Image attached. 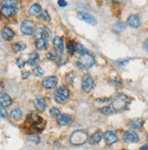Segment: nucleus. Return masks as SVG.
Wrapping results in <instances>:
<instances>
[{"label": "nucleus", "mask_w": 148, "mask_h": 150, "mask_svg": "<svg viewBox=\"0 0 148 150\" xmlns=\"http://www.w3.org/2000/svg\"><path fill=\"white\" fill-rule=\"evenodd\" d=\"M67 49H68V52L69 55H73V53L75 52V45L72 41H69L67 44Z\"/></svg>", "instance_id": "obj_31"}, {"label": "nucleus", "mask_w": 148, "mask_h": 150, "mask_svg": "<svg viewBox=\"0 0 148 150\" xmlns=\"http://www.w3.org/2000/svg\"><path fill=\"white\" fill-rule=\"evenodd\" d=\"M27 46H26V44L23 43V42H17V43H15L12 48L14 50V52H20V51H23L26 49Z\"/></svg>", "instance_id": "obj_25"}, {"label": "nucleus", "mask_w": 148, "mask_h": 150, "mask_svg": "<svg viewBox=\"0 0 148 150\" xmlns=\"http://www.w3.org/2000/svg\"><path fill=\"white\" fill-rule=\"evenodd\" d=\"M73 79H74V74L73 73H69L67 76H66V81L69 84H71L73 82Z\"/></svg>", "instance_id": "obj_36"}, {"label": "nucleus", "mask_w": 148, "mask_h": 150, "mask_svg": "<svg viewBox=\"0 0 148 150\" xmlns=\"http://www.w3.org/2000/svg\"><path fill=\"white\" fill-rule=\"evenodd\" d=\"M94 85V81L93 79L89 76V75H85L83 76L82 79V90L85 93H89L91 92V90L92 89Z\"/></svg>", "instance_id": "obj_7"}, {"label": "nucleus", "mask_w": 148, "mask_h": 150, "mask_svg": "<svg viewBox=\"0 0 148 150\" xmlns=\"http://www.w3.org/2000/svg\"><path fill=\"white\" fill-rule=\"evenodd\" d=\"M4 6H14L16 7L17 5V2L15 1V0H5V1L2 2Z\"/></svg>", "instance_id": "obj_33"}, {"label": "nucleus", "mask_w": 148, "mask_h": 150, "mask_svg": "<svg viewBox=\"0 0 148 150\" xmlns=\"http://www.w3.org/2000/svg\"><path fill=\"white\" fill-rule=\"evenodd\" d=\"M22 117H23V113H22L21 109H19V108H16V109L12 110L10 113V117L16 121L20 120L22 118Z\"/></svg>", "instance_id": "obj_21"}, {"label": "nucleus", "mask_w": 148, "mask_h": 150, "mask_svg": "<svg viewBox=\"0 0 148 150\" xmlns=\"http://www.w3.org/2000/svg\"><path fill=\"white\" fill-rule=\"evenodd\" d=\"M140 150H148V146H147V145H145V146H142V147L140 148Z\"/></svg>", "instance_id": "obj_42"}, {"label": "nucleus", "mask_w": 148, "mask_h": 150, "mask_svg": "<svg viewBox=\"0 0 148 150\" xmlns=\"http://www.w3.org/2000/svg\"><path fill=\"white\" fill-rule=\"evenodd\" d=\"M20 29L23 34L30 36V35L34 34V32H35V25L30 20H25L21 24Z\"/></svg>", "instance_id": "obj_6"}, {"label": "nucleus", "mask_w": 148, "mask_h": 150, "mask_svg": "<svg viewBox=\"0 0 148 150\" xmlns=\"http://www.w3.org/2000/svg\"><path fill=\"white\" fill-rule=\"evenodd\" d=\"M102 138L105 141V143L107 145H112L114 143H115L116 141L118 140V137H117V135L114 133V131H106L105 133L103 134L102 136Z\"/></svg>", "instance_id": "obj_10"}, {"label": "nucleus", "mask_w": 148, "mask_h": 150, "mask_svg": "<svg viewBox=\"0 0 148 150\" xmlns=\"http://www.w3.org/2000/svg\"><path fill=\"white\" fill-rule=\"evenodd\" d=\"M29 75H30V73H29V71H27V72H23V73H22V78H23V79L28 78V77L29 76Z\"/></svg>", "instance_id": "obj_39"}, {"label": "nucleus", "mask_w": 148, "mask_h": 150, "mask_svg": "<svg viewBox=\"0 0 148 150\" xmlns=\"http://www.w3.org/2000/svg\"><path fill=\"white\" fill-rule=\"evenodd\" d=\"M127 23L133 28H138L140 25V17L136 14L131 15L127 18Z\"/></svg>", "instance_id": "obj_13"}, {"label": "nucleus", "mask_w": 148, "mask_h": 150, "mask_svg": "<svg viewBox=\"0 0 148 150\" xmlns=\"http://www.w3.org/2000/svg\"><path fill=\"white\" fill-rule=\"evenodd\" d=\"M16 63H17V66H19V68H22L26 64V61L23 60V57H19V58H17Z\"/></svg>", "instance_id": "obj_38"}, {"label": "nucleus", "mask_w": 148, "mask_h": 150, "mask_svg": "<svg viewBox=\"0 0 148 150\" xmlns=\"http://www.w3.org/2000/svg\"><path fill=\"white\" fill-rule=\"evenodd\" d=\"M75 51L78 53V54H80V55L85 54V53L88 52L87 50L84 49V47H82V44H80V43H78L77 45L75 46Z\"/></svg>", "instance_id": "obj_30"}, {"label": "nucleus", "mask_w": 148, "mask_h": 150, "mask_svg": "<svg viewBox=\"0 0 148 150\" xmlns=\"http://www.w3.org/2000/svg\"><path fill=\"white\" fill-rule=\"evenodd\" d=\"M114 111V109L112 108V105H108V107H104V108H102L100 109V112L102 113V114H104V115H110V114H112Z\"/></svg>", "instance_id": "obj_29"}, {"label": "nucleus", "mask_w": 148, "mask_h": 150, "mask_svg": "<svg viewBox=\"0 0 148 150\" xmlns=\"http://www.w3.org/2000/svg\"><path fill=\"white\" fill-rule=\"evenodd\" d=\"M95 63V60L92 55H91L89 52L85 53V54L81 55V57L79 58L77 62V65L80 68L83 70L90 69Z\"/></svg>", "instance_id": "obj_2"}, {"label": "nucleus", "mask_w": 148, "mask_h": 150, "mask_svg": "<svg viewBox=\"0 0 148 150\" xmlns=\"http://www.w3.org/2000/svg\"><path fill=\"white\" fill-rule=\"evenodd\" d=\"M12 98H10L9 96L7 94L4 93L0 95V105L3 108H6V107H9V105L12 104Z\"/></svg>", "instance_id": "obj_12"}, {"label": "nucleus", "mask_w": 148, "mask_h": 150, "mask_svg": "<svg viewBox=\"0 0 148 150\" xmlns=\"http://www.w3.org/2000/svg\"><path fill=\"white\" fill-rule=\"evenodd\" d=\"M88 133L84 130H76L71 136L69 141L73 146H82L88 141Z\"/></svg>", "instance_id": "obj_1"}, {"label": "nucleus", "mask_w": 148, "mask_h": 150, "mask_svg": "<svg viewBox=\"0 0 148 150\" xmlns=\"http://www.w3.org/2000/svg\"><path fill=\"white\" fill-rule=\"evenodd\" d=\"M50 36H51V32L48 28H39V37H40V38L48 41L50 38Z\"/></svg>", "instance_id": "obj_18"}, {"label": "nucleus", "mask_w": 148, "mask_h": 150, "mask_svg": "<svg viewBox=\"0 0 148 150\" xmlns=\"http://www.w3.org/2000/svg\"><path fill=\"white\" fill-rule=\"evenodd\" d=\"M34 75L36 76H41L44 75V70L43 68H41L40 67H37L36 68H34Z\"/></svg>", "instance_id": "obj_32"}, {"label": "nucleus", "mask_w": 148, "mask_h": 150, "mask_svg": "<svg viewBox=\"0 0 148 150\" xmlns=\"http://www.w3.org/2000/svg\"><path fill=\"white\" fill-rule=\"evenodd\" d=\"M109 100H110V98H100V99H97L96 101L99 103H104V102H107Z\"/></svg>", "instance_id": "obj_41"}, {"label": "nucleus", "mask_w": 148, "mask_h": 150, "mask_svg": "<svg viewBox=\"0 0 148 150\" xmlns=\"http://www.w3.org/2000/svg\"><path fill=\"white\" fill-rule=\"evenodd\" d=\"M128 103H129V98H128V96H126L124 94H118L115 96L114 101V103H112V107L114 110L115 109H117V110L123 109V108H124L126 107Z\"/></svg>", "instance_id": "obj_3"}, {"label": "nucleus", "mask_w": 148, "mask_h": 150, "mask_svg": "<svg viewBox=\"0 0 148 150\" xmlns=\"http://www.w3.org/2000/svg\"><path fill=\"white\" fill-rule=\"evenodd\" d=\"M71 121H72L71 117L66 114L59 115V117L58 118V123L60 126H68L69 124H71Z\"/></svg>", "instance_id": "obj_15"}, {"label": "nucleus", "mask_w": 148, "mask_h": 150, "mask_svg": "<svg viewBox=\"0 0 148 150\" xmlns=\"http://www.w3.org/2000/svg\"><path fill=\"white\" fill-rule=\"evenodd\" d=\"M57 84H58V78L53 76H48L42 81V86H44L46 89H52V88L56 87Z\"/></svg>", "instance_id": "obj_8"}, {"label": "nucleus", "mask_w": 148, "mask_h": 150, "mask_svg": "<svg viewBox=\"0 0 148 150\" xmlns=\"http://www.w3.org/2000/svg\"><path fill=\"white\" fill-rule=\"evenodd\" d=\"M46 57L49 60H55L57 58V57H58V52H57L56 49H52L51 51H49L46 55Z\"/></svg>", "instance_id": "obj_28"}, {"label": "nucleus", "mask_w": 148, "mask_h": 150, "mask_svg": "<svg viewBox=\"0 0 148 150\" xmlns=\"http://www.w3.org/2000/svg\"><path fill=\"white\" fill-rule=\"evenodd\" d=\"M53 45L56 47V48L59 50V52L63 53V51H64V44H63V40H62L61 38L55 37L53 38Z\"/></svg>", "instance_id": "obj_17"}, {"label": "nucleus", "mask_w": 148, "mask_h": 150, "mask_svg": "<svg viewBox=\"0 0 148 150\" xmlns=\"http://www.w3.org/2000/svg\"><path fill=\"white\" fill-rule=\"evenodd\" d=\"M29 13L30 16H37L41 13V6L39 4H34L30 6Z\"/></svg>", "instance_id": "obj_23"}, {"label": "nucleus", "mask_w": 148, "mask_h": 150, "mask_svg": "<svg viewBox=\"0 0 148 150\" xmlns=\"http://www.w3.org/2000/svg\"><path fill=\"white\" fill-rule=\"evenodd\" d=\"M17 9L16 7L14 6H3L1 7V13L5 17H11L16 13Z\"/></svg>", "instance_id": "obj_11"}, {"label": "nucleus", "mask_w": 148, "mask_h": 150, "mask_svg": "<svg viewBox=\"0 0 148 150\" xmlns=\"http://www.w3.org/2000/svg\"><path fill=\"white\" fill-rule=\"evenodd\" d=\"M7 116V111L5 108L0 105V117H6Z\"/></svg>", "instance_id": "obj_37"}, {"label": "nucleus", "mask_w": 148, "mask_h": 150, "mask_svg": "<svg viewBox=\"0 0 148 150\" xmlns=\"http://www.w3.org/2000/svg\"><path fill=\"white\" fill-rule=\"evenodd\" d=\"M124 141L127 144L137 143L139 141V137L135 132L132 131H126L124 134Z\"/></svg>", "instance_id": "obj_9"}, {"label": "nucleus", "mask_w": 148, "mask_h": 150, "mask_svg": "<svg viewBox=\"0 0 148 150\" xmlns=\"http://www.w3.org/2000/svg\"><path fill=\"white\" fill-rule=\"evenodd\" d=\"M126 28V24L124 22H122V21H119L117 22L114 25V31L119 33V32H122L123 30H124Z\"/></svg>", "instance_id": "obj_26"}, {"label": "nucleus", "mask_w": 148, "mask_h": 150, "mask_svg": "<svg viewBox=\"0 0 148 150\" xmlns=\"http://www.w3.org/2000/svg\"><path fill=\"white\" fill-rule=\"evenodd\" d=\"M39 18L42 21H44V22H50V16L49 14L48 11L44 10V11H41L40 15L39 16Z\"/></svg>", "instance_id": "obj_27"}, {"label": "nucleus", "mask_w": 148, "mask_h": 150, "mask_svg": "<svg viewBox=\"0 0 148 150\" xmlns=\"http://www.w3.org/2000/svg\"><path fill=\"white\" fill-rule=\"evenodd\" d=\"M58 4H59V6H61V7H63V6H67V2H66V1H62V0H61V1H59V2H58Z\"/></svg>", "instance_id": "obj_40"}, {"label": "nucleus", "mask_w": 148, "mask_h": 150, "mask_svg": "<svg viewBox=\"0 0 148 150\" xmlns=\"http://www.w3.org/2000/svg\"><path fill=\"white\" fill-rule=\"evenodd\" d=\"M50 116L52 117H59V115H60V112H59V109L57 108H52L50 109Z\"/></svg>", "instance_id": "obj_34"}, {"label": "nucleus", "mask_w": 148, "mask_h": 150, "mask_svg": "<svg viewBox=\"0 0 148 150\" xmlns=\"http://www.w3.org/2000/svg\"><path fill=\"white\" fill-rule=\"evenodd\" d=\"M48 46H49L48 45V41L42 39V38H39L36 41V47H37L38 49H40V50L46 49V48H48Z\"/></svg>", "instance_id": "obj_24"}, {"label": "nucleus", "mask_w": 148, "mask_h": 150, "mask_svg": "<svg viewBox=\"0 0 148 150\" xmlns=\"http://www.w3.org/2000/svg\"><path fill=\"white\" fill-rule=\"evenodd\" d=\"M69 95V92L68 88L65 86H60L55 91L54 98H55L56 102H58L59 104H61V103H64L68 99Z\"/></svg>", "instance_id": "obj_4"}, {"label": "nucleus", "mask_w": 148, "mask_h": 150, "mask_svg": "<svg viewBox=\"0 0 148 150\" xmlns=\"http://www.w3.org/2000/svg\"><path fill=\"white\" fill-rule=\"evenodd\" d=\"M144 125V120L141 118H134L130 121V127L134 129H140Z\"/></svg>", "instance_id": "obj_19"}, {"label": "nucleus", "mask_w": 148, "mask_h": 150, "mask_svg": "<svg viewBox=\"0 0 148 150\" xmlns=\"http://www.w3.org/2000/svg\"><path fill=\"white\" fill-rule=\"evenodd\" d=\"M2 88H3V84L0 82V92H1V90H2Z\"/></svg>", "instance_id": "obj_43"}, {"label": "nucleus", "mask_w": 148, "mask_h": 150, "mask_svg": "<svg viewBox=\"0 0 148 150\" xmlns=\"http://www.w3.org/2000/svg\"><path fill=\"white\" fill-rule=\"evenodd\" d=\"M28 140L29 141H32V142L36 143V144H39L40 142V138L38 136H35V135L28 137Z\"/></svg>", "instance_id": "obj_35"}, {"label": "nucleus", "mask_w": 148, "mask_h": 150, "mask_svg": "<svg viewBox=\"0 0 148 150\" xmlns=\"http://www.w3.org/2000/svg\"><path fill=\"white\" fill-rule=\"evenodd\" d=\"M1 35H2V38L5 39V40H7L9 41L11 39L14 38L15 37V32L9 28H4L1 31Z\"/></svg>", "instance_id": "obj_14"}, {"label": "nucleus", "mask_w": 148, "mask_h": 150, "mask_svg": "<svg viewBox=\"0 0 148 150\" xmlns=\"http://www.w3.org/2000/svg\"><path fill=\"white\" fill-rule=\"evenodd\" d=\"M77 16H78V17H79V19H81L82 21H83L87 24H90L92 25H95L97 24V19L95 18L92 15L87 13V12L80 11V12H78Z\"/></svg>", "instance_id": "obj_5"}, {"label": "nucleus", "mask_w": 148, "mask_h": 150, "mask_svg": "<svg viewBox=\"0 0 148 150\" xmlns=\"http://www.w3.org/2000/svg\"><path fill=\"white\" fill-rule=\"evenodd\" d=\"M35 105H37V108L40 110V111H44L46 108V103L45 100L42 98H39V96H37L35 98Z\"/></svg>", "instance_id": "obj_22"}, {"label": "nucleus", "mask_w": 148, "mask_h": 150, "mask_svg": "<svg viewBox=\"0 0 148 150\" xmlns=\"http://www.w3.org/2000/svg\"><path fill=\"white\" fill-rule=\"evenodd\" d=\"M39 63V57L36 53H32L29 55V58L28 60V64L29 66H37Z\"/></svg>", "instance_id": "obj_20"}, {"label": "nucleus", "mask_w": 148, "mask_h": 150, "mask_svg": "<svg viewBox=\"0 0 148 150\" xmlns=\"http://www.w3.org/2000/svg\"><path fill=\"white\" fill-rule=\"evenodd\" d=\"M102 136H103V134H102V131H96L95 133L92 136V137L90 138V143L92 144V145H96V144H98L100 141L102 140Z\"/></svg>", "instance_id": "obj_16"}]
</instances>
